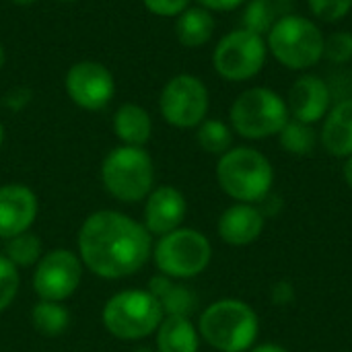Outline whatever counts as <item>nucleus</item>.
Instances as JSON below:
<instances>
[{
    "mask_svg": "<svg viewBox=\"0 0 352 352\" xmlns=\"http://www.w3.org/2000/svg\"><path fill=\"white\" fill-rule=\"evenodd\" d=\"M289 120L287 99L270 87H250L241 91L229 107V126L245 140L278 136Z\"/></svg>",
    "mask_w": 352,
    "mask_h": 352,
    "instance_id": "5",
    "label": "nucleus"
},
{
    "mask_svg": "<svg viewBox=\"0 0 352 352\" xmlns=\"http://www.w3.org/2000/svg\"><path fill=\"white\" fill-rule=\"evenodd\" d=\"M278 142H280L283 151L289 155L309 157L320 142V134L316 132V128L311 124H305V122L291 118L285 124V128L278 132Z\"/></svg>",
    "mask_w": 352,
    "mask_h": 352,
    "instance_id": "22",
    "label": "nucleus"
},
{
    "mask_svg": "<svg viewBox=\"0 0 352 352\" xmlns=\"http://www.w3.org/2000/svg\"><path fill=\"white\" fill-rule=\"evenodd\" d=\"M258 332V314L241 299H219L198 320L200 338L219 352H248L256 344Z\"/></svg>",
    "mask_w": 352,
    "mask_h": 352,
    "instance_id": "3",
    "label": "nucleus"
},
{
    "mask_svg": "<svg viewBox=\"0 0 352 352\" xmlns=\"http://www.w3.org/2000/svg\"><path fill=\"white\" fill-rule=\"evenodd\" d=\"M159 303L163 307V314L171 318H192V314L198 309L196 293L184 285H177L175 280H171L169 287L161 293Z\"/></svg>",
    "mask_w": 352,
    "mask_h": 352,
    "instance_id": "26",
    "label": "nucleus"
},
{
    "mask_svg": "<svg viewBox=\"0 0 352 352\" xmlns=\"http://www.w3.org/2000/svg\"><path fill=\"white\" fill-rule=\"evenodd\" d=\"M217 182L235 202H262L274 186V167L252 146H233L217 161Z\"/></svg>",
    "mask_w": 352,
    "mask_h": 352,
    "instance_id": "4",
    "label": "nucleus"
},
{
    "mask_svg": "<svg viewBox=\"0 0 352 352\" xmlns=\"http://www.w3.org/2000/svg\"><path fill=\"white\" fill-rule=\"evenodd\" d=\"M305 2L316 21L330 23V25L346 19L352 10V0H305Z\"/></svg>",
    "mask_w": 352,
    "mask_h": 352,
    "instance_id": "29",
    "label": "nucleus"
},
{
    "mask_svg": "<svg viewBox=\"0 0 352 352\" xmlns=\"http://www.w3.org/2000/svg\"><path fill=\"white\" fill-rule=\"evenodd\" d=\"M264 223H266V217L262 214L258 206L237 202L219 217L217 231H219V237L227 245L243 248L260 239L264 231Z\"/></svg>",
    "mask_w": 352,
    "mask_h": 352,
    "instance_id": "16",
    "label": "nucleus"
},
{
    "mask_svg": "<svg viewBox=\"0 0 352 352\" xmlns=\"http://www.w3.org/2000/svg\"><path fill=\"white\" fill-rule=\"evenodd\" d=\"M76 245L82 266L105 280L132 276L153 258V235L118 210L89 214L78 229Z\"/></svg>",
    "mask_w": 352,
    "mask_h": 352,
    "instance_id": "1",
    "label": "nucleus"
},
{
    "mask_svg": "<svg viewBox=\"0 0 352 352\" xmlns=\"http://www.w3.org/2000/svg\"><path fill=\"white\" fill-rule=\"evenodd\" d=\"M324 58L336 66L352 64V31H334L326 35Z\"/></svg>",
    "mask_w": 352,
    "mask_h": 352,
    "instance_id": "28",
    "label": "nucleus"
},
{
    "mask_svg": "<svg viewBox=\"0 0 352 352\" xmlns=\"http://www.w3.org/2000/svg\"><path fill=\"white\" fill-rule=\"evenodd\" d=\"M233 128L219 120V118H206L196 128V142L198 146L208 155H225L229 148H233Z\"/></svg>",
    "mask_w": 352,
    "mask_h": 352,
    "instance_id": "23",
    "label": "nucleus"
},
{
    "mask_svg": "<svg viewBox=\"0 0 352 352\" xmlns=\"http://www.w3.org/2000/svg\"><path fill=\"white\" fill-rule=\"evenodd\" d=\"M320 142L336 159L352 157V97L338 99L322 120Z\"/></svg>",
    "mask_w": 352,
    "mask_h": 352,
    "instance_id": "17",
    "label": "nucleus"
},
{
    "mask_svg": "<svg viewBox=\"0 0 352 352\" xmlns=\"http://www.w3.org/2000/svg\"><path fill=\"white\" fill-rule=\"evenodd\" d=\"M4 256L16 268H29V266H35L41 260V256H43V243H41V239L35 233L25 231V233H21L16 237L6 239Z\"/></svg>",
    "mask_w": 352,
    "mask_h": 352,
    "instance_id": "25",
    "label": "nucleus"
},
{
    "mask_svg": "<svg viewBox=\"0 0 352 352\" xmlns=\"http://www.w3.org/2000/svg\"><path fill=\"white\" fill-rule=\"evenodd\" d=\"M188 214V202L175 186H159L144 200L142 225L151 235L163 237L182 227Z\"/></svg>",
    "mask_w": 352,
    "mask_h": 352,
    "instance_id": "14",
    "label": "nucleus"
},
{
    "mask_svg": "<svg viewBox=\"0 0 352 352\" xmlns=\"http://www.w3.org/2000/svg\"><path fill=\"white\" fill-rule=\"evenodd\" d=\"M248 0H196L198 6L210 10L212 14L214 12H231V10H237L245 4Z\"/></svg>",
    "mask_w": 352,
    "mask_h": 352,
    "instance_id": "31",
    "label": "nucleus"
},
{
    "mask_svg": "<svg viewBox=\"0 0 352 352\" xmlns=\"http://www.w3.org/2000/svg\"><path fill=\"white\" fill-rule=\"evenodd\" d=\"M82 262L78 254L56 248L41 256L33 272V291L41 301L62 303L74 295L82 280Z\"/></svg>",
    "mask_w": 352,
    "mask_h": 352,
    "instance_id": "11",
    "label": "nucleus"
},
{
    "mask_svg": "<svg viewBox=\"0 0 352 352\" xmlns=\"http://www.w3.org/2000/svg\"><path fill=\"white\" fill-rule=\"evenodd\" d=\"M19 287H21L19 268L4 254H0V314L12 305V301L19 295Z\"/></svg>",
    "mask_w": 352,
    "mask_h": 352,
    "instance_id": "27",
    "label": "nucleus"
},
{
    "mask_svg": "<svg viewBox=\"0 0 352 352\" xmlns=\"http://www.w3.org/2000/svg\"><path fill=\"white\" fill-rule=\"evenodd\" d=\"M12 4H16V6H31V4H35V2H39V0H10Z\"/></svg>",
    "mask_w": 352,
    "mask_h": 352,
    "instance_id": "35",
    "label": "nucleus"
},
{
    "mask_svg": "<svg viewBox=\"0 0 352 352\" xmlns=\"http://www.w3.org/2000/svg\"><path fill=\"white\" fill-rule=\"evenodd\" d=\"M153 260L159 274L173 280H188L208 268L212 260V245L204 233L179 227L159 237L153 245Z\"/></svg>",
    "mask_w": 352,
    "mask_h": 352,
    "instance_id": "8",
    "label": "nucleus"
},
{
    "mask_svg": "<svg viewBox=\"0 0 352 352\" xmlns=\"http://www.w3.org/2000/svg\"><path fill=\"white\" fill-rule=\"evenodd\" d=\"M272 301L276 305H291L295 301V289L291 283L280 280L272 287Z\"/></svg>",
    "mask_w": 352,
    "mask_h": 352,
    "instance_id": "32",
    "label": "nucleus"
},
{
    "mask_svg": "<svg viewBox=\"0 0 352 352\" xmlns=\"http://www.w3.org/2000/svg\"><path fill=\"white\" fill-rule=\"evenodd\" d=\"M99 175L105 192L120 202H142L155 188V163L144 146L111 148Z\"/></svg>",
    "mask_w": 352,
    "mask_h": 352,
    "instance_id": "6",
    "label": "nucleus"
},
{
    "mask_svg": "<svg viewBox=\"0 0 352 352\" xmlns=\"http://www.w3.org/2000/svg\"><path fill=\"white\" fill-rule=\"evenodd\" d=\"M39 202L35 192L25 184L0 186V239L16 237L31 231L37 219Z\"/></svg>",
    "mask_w": 352,
    "mask_h": 352,
    "instance_id": "15",
    "label": "nucleus"
},
{
    "mask_svg": "<svg viewBox=\"0 0 352 352\" xmlns=\"http://www.w3.org/2000/svg\"><path fill=\"white\" fill-rule=\"evenodd\" d=\"M217 31V19L210 10L194 4L175 16V37L188 50L206 45Z\"/></svg>",
    "mask_w": 352,
    "mask_h": 352,
    "instance_id": "19",
    "label": "nucleus"
},
{
    "mask_svg": "<svg viewBox=\"0 0 352 352\" xmlns=\"http://www.w3.org/2000/svg\"><path fill=\"white\" fill-rule=\"evenodd\" d=\"M351 87H352V70H351Z\"/></svg>",
    "mask_w": 352,
    "mask_h": 352,
    "instance_id": "41",
    "label": "nucleus"
},
{
    "mask_svg": "<svg viewBox=\"0 0 352 352\" xmlns=\"http://www.w3.org/2000/svg\"><path fill=\"white\" fill-rule=\"evenodd\" d=\"M268 60L266 37L237 27L225 33L212 50V68L227 82L256 78Z\"/></svg>",
    "mask_w": 352,
    "mask_h": 352,
    "instance_id": "9",
    "label": "nucleus"
},
{
    "mask_svg": "<svg viewBox=\"0 0 352 352\" xmlns=\"http://www.w3.org/2000/svg\"><path fill=\"white\" fill-rule=\"evenodd\" d=\"M58 2H76V0H58Z\"/></svg>",
    "mask_w": 352,
    "mask_h": 352,
    "instance_id": "40",
    "label": "nucleus"
},
{
    "mask_svg": "<svg viewBox=\"0 0 352 352\" xmlns=\"http://www.w3.org/2000/svg\"><path fill=\"white\" fill-rule=\"evenodd\" d=\"M248 352H289L285 346H280V344H272V342H268V344H258V346H252Z\"/></svg>",
    "mask_w": 352,
    "mask_h": 352,
    "instance_id": "33",
    "label": "nucleus"
},
{
    "mask_svg": "<svg viewBox=\"0 0 352 352\" xmlns=\"http://www.w3.org/2000/svg\"><path fill=\"white\" fill-rule=\"evenodd\" d=\"M111 128L122 144L144 146L153 136V118L142 105L128 101L116 109Z\"/></svg>",
    "mask_w": 352,
    "mask_h": 352,
    "instance_id": "18",
    "label": "nucleus"
},
{
    "mask_svg": "<svg viewBox=\"0 0 352 352\" xmlns=\"http://www.w3.org/2000/svg\"><path fill=\"white\" fill-rule=\"evenodd\" d=\"M64 89L76 107L101 111L116 97V76L97 60H78L66 70Z\"/></svg>",
    "mask_w": 352,
    "mask_h": 352,
    "instance_id": "12",
    "label": "nucleus"
},
{
    "mask_svg": "<svg viewBox=\"0 0 352 352\" xmlns=\"http://www.w3.org/2000/svg\"><path fill=\"white\" fill-rule=\"evenodd\" d=\"M132 352H157V351H153V349H148V346H138L136 351H132Z\"/></svg>",
    "mask_w": 352,
    "mask_h": 352,
    "instance_id": "38",
    "label": "nucleus"
},
{
    "mask_svg": "<svg viewBox=\"0 0 352 352\" xmlns=\"http://www.w3.org/2000/svg\"><path fill=\"white\" fill-rule=\"evenodd\" d=\"M2 142H4V124L0 120V146H2Z\"/></svg>",
    "mask_w": 352,
    "mask_h": 352,
    "instance_id": "37",
    "label": "nucleus"
},
{
    "mask_svg": "<svg viewBox=\"0 0 352 352\" xmlns=\"http://www.w3.org/2000/svg\"><path fill=\"white\" fill-rule=\"evenodd\" d=\"M276 2L280 4V2H295V0H276Z\"/></svg>",
    "mask_w": 352,
    "mask_h": 352,
    "instance_id": "39",
    "label": "nucleus"
},
{
    "mask_svg": "<svg viewBox=\"0 0 352 352\" xmlns=\"http://www.w3.org/2000/svg\"><path fill=\"white\" fill-rule=\"evenodd\" d=\"M31 326L45 338H58L70 326V311L62 303L39 299L31 309Z\"/></svg>",
    "mask_w": 352,
    "mask_h": 352,
    "instance_id": "21",
    "label": "nucleus"
},
{
    "mask_svg": "<svg viewBox=\"0 0 352 352\" xmlns=\"http://www.w3.org/2000/svg\"><path fill=\"white\" fill-rule=\"evenodd\" d=\"M4 62H6V54H4V45L0 43V70H2Z\"/></svg>",
    "mask_w": 352,
    "mask_h": 352,
    "instance_id": "36",
    "label": "nucleus"
},
{
    "mask_svg": "<svg viewBox=\"0 0 352 352\" xmlns=\"http://www.w3.org/2000/svg\"><path fill=\"white\" fill-rule=\"evenodd\" d=\"M287 107L293 120L316 126L334 105V93L326 78L314 72H301L287 93Z\"/></svg>",
    "mask_w": 352,
    "mask_h": 352,
    "instance_id": "13",
    "label": "nucleus"
},
{
    "mask_svg": "<svg viewBox=\"0 0 352 352\" xmlns=\"http://www.w3.org/2000/svg\"><path fill=\"white\" fill-rule=\"evenodd\" d=\"M210 109V91L206 82L190 72L171 76L159 93L161 118L179 130L198 128Z\"/></svg>",
    "mask_w": 352,
    "mask_h": 352,
    "instance_id": "10",
    "label": "nucleus"
},
{
    "mask_svg": "<svg viewBox=\"0 0 352 352\" xmlns=\"http://www.w3.org/2000/svg\"><path fill=\"white\" fill-rule=\"evenodd\" d=\"M278 2L276 0H248L243 4V14H241V27L258 33L262 37L268 35V31L274 27L278 21Z\"/></svg>",
    "mask_w": 352,
    "mask_h": 352,
    "instance_id": "24",
    "label": "nucleus"
},
{
    "mask_svg": "<svg viewBox=\"0 0 352 352\" xmlns=\"http://www.w3.org/2000/svg\"><path fill=\"white\" fill-rule=\"evenodd\" d=\"M342 175H344V182L346 186L352 190V157L344 159V165H342Z\"/></svg>",
    "mask_w": 352,
    "mask_h": 352,
    "instance_id": "34",
    "label": "nucleus"
},
{
    "mask_svg": "<svg viewBox=\"0 0 352 352\" xmlns=\"http://www.w3.org/2000/svg\"><path fill=\"white\" fill-rule=\"evenodd\" d=\"M157 352H198L200 334L190 318L165 316L155 332Z\"/></svg>",
    "mask_w": 352,
    "mask_h": 352,
    "instance_id": "20",
    "label": "nucleus"
},
{
    "mask_svg": "<svg viewBox=\"0 0 352 352\" xmlns=\"http://www.w3.org/2000/svg\"><path fill=\"white\" fill-rule=\"evenodd\" d=\"M165 314L146 289H126L111 295L101 311L105 330L124 342L144 340L157 332Z\"/></svg>",
    "mask_w": 352,
    "mask_h": 352,
    "instance_id": "7",
    "label": "nucleus"
},
{
    "mask_svg": "<svg viewBox=\"0 0 352 352\" xmlns=\"http://www.w3.org/2000/svg\"><path fill=\"white\" fill-rule=\"evenodd\" d=\"M326 35L316 19L303 14H280L266 35L268 56L283 68L307 72L324 60Z\"/></svg>",
    "mask_w": 352,
    "mask_h": 352,
    "instance_id": "2",
    "label": "nucleus"
},
{
    "mask_svg": "<svg viewBox=\"0 0 352 352\" xmlns=\"http://www.w3.org/2000/svg\"><path fill=\"white\" fill-rule=\"evenodd\" d=\"M140 2L151 14L161 19H175L188 6H192V0H140Z\"/></svg>",
    "mask_w": 352,
    "mask_h": 352,
    "instance_id": "30",
    "label": "nucleus"
}]
</instances>
